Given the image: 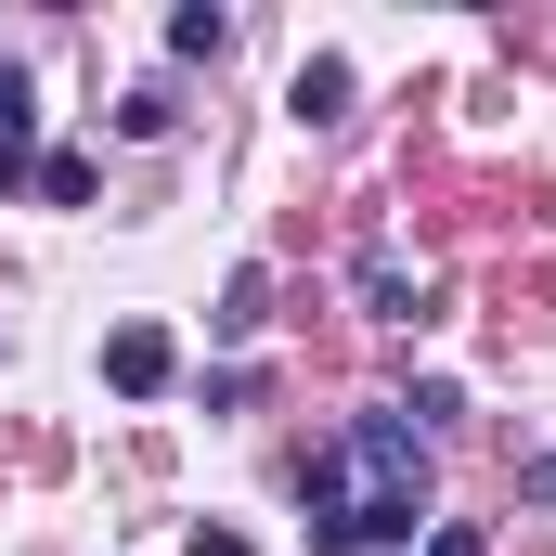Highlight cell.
Instances as JSON below:
<instances>
[{"label": "cell", "mask_w": 556, "mask_h": 556, "mask_svg": "<svg viewBox=\"0 0 556 556\" xmlns=\"http://www.w3.org/2000/svg\"><path fill=\"white\" fill-rule=\"evenodd\" d=\"M298 505H311V544L324 556H376L427 531V427L402 402H363L311 466H298Z\"/></svg>", "instance_id": "1"}, {"label": "cell", "mask_w": 556, "mask_h": 556, "mask_svg": "<svg viewBox=\"0 0 556 556\" xmlns=\"http://www.w3.org/2000/svg\"><path fill=\"white\" fill-rule=\"evenodd\" d=\"M168 376H181V350H168V324H117V337H104V389H117V402H155Z\"/></svg>", "instance_id": "2"}, {"label": "cell", "mask_w": 556, "mask_h": 556, "mask_svg": "<svg viewBox=\"0 0 556 556\" xmlns=\"http://www.w3.org/2000/svg\"><path fill=\"white\" fill-rule=\"evenodd\" d=\"M363 311H376V324H427V285L402 273L389 247H363Z\"/></svg>", "instance_id": "3"}, {"label": "cell", "mask_w": 556, "mask_h": 556, "mask_svg": "<svg viewBox=\"0 0 556 556\" xmlns=\"http://www.w3.org/2000/svg\"><path fill=\"white\" fill-rule=\"evenodd\" d=\"M285 104H298V117H311V130H337V117H350V65H337V52H311V65H298V91H285Z\"/></svg>", "instance_id": "4"}, {"label": "cell", "mask_w": 556, "mask_h": 556, "mask_svg": "<svg viewBox=\"0 0 556 556\" xmlns=\"http://www.w3.org/2000/svg\"><path fill=\"white\" fill-rule=\"evenodd\" d=\"M13 168H39V91L26 78H0V181Z\"/></svg>", "instance_id": "5"}, {"label": "cell", "mask_w": 556, "mask_h": 556, "mask_svg": "<svg viewBox=\"0 0 556 556\" xmlns=\"http://www.w3.org/2000/svg\"><path fill=\"white\" fill-rule=\"evenodd\" d=\"M39 194H52V207H91V194H104V168L65 142V155H39Z\"/></svg>", "instance_id": "6"}, {"label": "cell", "mask_w": 556, "mask_h": 556, "mask_svg": "<svg viewBox=\"0 0 556 556\" xmlns=\"http://www.w3.org/2000/svg\"><path fill=\"white\" fill-rule=\"evenodd\" d=\"M220 39H233L220 0H181V13H168V52H220Z\"/></svg>", "instance_id": "7"}, {"label": "cell", "mask_w": 556, "mask_h": 556, "mask_svg": "<svg viewBox=\"0 0 556 556\" xmlns=\"http://www.w3.org/2000/svg\"><path fill=\"white\" fill-rule=\"evenodd\" d=\"M260 298H273V285H260V273H233V285H220V311H207V324H220V337H260Z\"/></svg>", "instance_id": "8"}, {"label": "cell", "mask_w": 556, "mask_h": 556, "mask_svg": "<svg viewBox=\"0 0 556 556\" xmlns=\"http://www.w3.org/2000/svg\"><path fill=\"white\" fill-rule=\"evenodd\" d=\"M427 556H479V531H466V518H440V531H427Z\"/></svg>", "instance_id": "9"}, {"label": "cell", "mask_w": 556, "mask_h": 556, "mask_svg": "<svg viewBox=\"0 0 556 556\" xmlns=\"http://www.w3.org/2000/svg\"><path fill=\"white\" fill-rule=\"evenodd\" d=\"M518 492H531V505H556V453H531V479H518Z\"/></svg>", "instance_id": "10"}, {"label": "cell", "mask_w": 556, "mask_h": 556, "mask_svg": "<svg viewBox=\"0 0 556 556\" xmlns=\"http://www.w3.org/2000/svg\"><path fill=\"white\" fill-rule=\"evenodd\" d=\"M194 556H260V544H247V531H194Z\"/></svg>", "instance_id": "11"}]
</instances>
